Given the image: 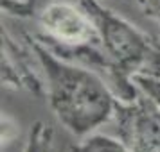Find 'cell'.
<instances>
[{
  "instance_id": "1",
  "label": "cell",
  "mask_w": 160,
  "mask_h": 152,
  "mask_svg": "<svg viewBox=\"0 0 160 152\" xmlns=\"http://www.w3.org/2000/svg\"><path fill=\"white\" fill-rule=\"evenodd\" d=\"M54 116L72 136L85 138L113 120L119 97L106 79L85 65L58 56L31 36Z\"/></svg>"
},
{
  "instance_id": "2",
  "label": "cell",
  "mask_w": 160,
  "mask_h": 152,
  "mask_svg": "<svg viewBox=\"0 0 160 152\" xmlns=\"http://www.w3.org/2000/svg\"><path fill=\"white\" fill-rule=\"evenodd\" d=\"M78 2L97 27L101 50L110 68V86L121 100L131 99L138 91L133 82L135 75L160 72V39L146 34L101 0Z\"/></svg>"
},
{
  "instance_id": "3",
  "label": "cell",
  "mask_w": 160,
  "mask_h": 152,
  "mask_svg": "<svg viewBox=\"0 0 160 152\" xmlns=\"http://www.w3.org/2000/svg\"><path fill=\"white\" fill-rule=\"evenodd\" d=\"M112 122L131 152H160V106L140 90L131 99H119Z\"/></svg>"
},
{
  "instance_id": "4",
  "label": "cell",
  "mask_w": 160,
  "mask_h": 152,
  "mask_svg": "<svg viewBox=\"0 0 160 152\" xmlns=\"http://www.w3.org/2000/svg\"><path fill=\"white\" fill-rule=\"evenodd\" d=\"M2 84L36 97L45 95L43 73L31 36L20 38L8 27H2Z\"/></svg>"
},
{
  "instance_id": "5",
  "label": "cell",
  "mask_w": 160,
  "mask_h": 152,
  "mask_svg": "<svg viewBox=\"0 0 160 152\" xmlns=\"http://www.w3.org/2000/svg\"><path fill=\"white\" fill-rule=\"evenodd\" d=\"M70 152H131L117 136L92 132L81 138L78 145H74Z\"/></svg>"
},
{
  "instance_id": "6",
  "label": "cell",
  "mask_w": 160,
  "mask_h": 152,
  "mask_svg": "<svg viewBox=\"0 0 160 152\" xmlns=\"http://www.w3.org/2000/svg\"><path fill=\"white\" fill-rule=\"evenodd\" d=\"M22 152H54V131L43 122H34L25 138Z\"/></svg>"
},
{
  "instance_id": "7",
  "label": "cell",
  "mask_w": 160,
  "mask_h": 152,
  "mask_svg": "<svg viewBox=\"0 0 160 152\" xmlns=\"http://www.w3.org/2000/svg\"><path fill=\"white\" fill-rule=\"evenodd\" d=\"M2 13L11 18H31L36 15V0H2Z\"/></svg>"
},
{
  "instance_id": "8",
  "label": "cell",
  "mask_w": 160,
  "mask_h": 152,
  "mask_svg": "<svg viewBox=\"0 0 160 152\" xmlns=\"http://www.w3.org/2000/svg\"><path fill=\"white\" fill-rule=\"evenodd\" d=\"M133 82H135V86L142 93H146L149 99H153L160 106V72L135 75L133 77Z\"/></svg>"
}]
</instances>
